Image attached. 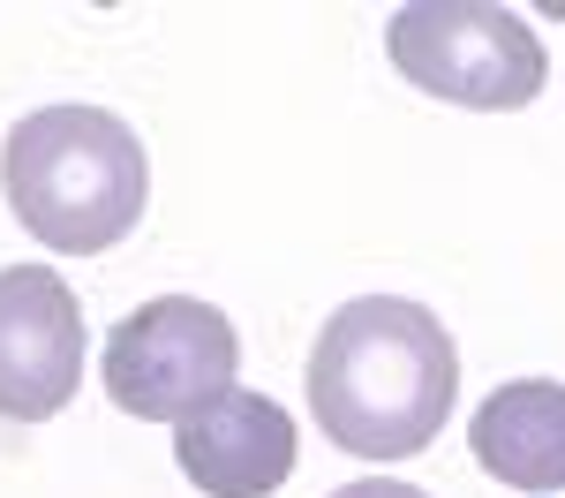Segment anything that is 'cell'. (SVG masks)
Wrapping results in <instances>:
<instances>
[{
    "mask_svg": "<svg viewBox=\"0 0 565 498\" xmlns=\"http://www.w3.org/2000/svg\"><path fill=\"white\" fill-rule=\"evenodd\" d=\"M332 498H430V491H415V484H392V476H370V484H340Z\"/></svg>",
    "mask_w": 565,
    "mask_h": 498,
    "instance_id": "ba28073f",
    "label": "cell"
},
{
    "mask_svg": "<svg viewBox=\"0 0 565 498\" xmlns=\"http://www.w3.org/2000/svg\"><path fill=\"white\" fill-rule=\"evenodd\" d=\"M0 189L8 212L45 250L98 257L121 234H136L151 197V159L136 129L106 106H39L0 144Z\"/></svg>",
    "mask_w": 565,
    "mask_h": 498,
    "instance_id": "7a4b0ae2",
    "label": "cell"
},
{
    "mask_svg": "<svg viewBox=\"0 0 565 498\" xmlns=\"http://www.w3.org/2000/svg\"><path fill=\"white\" fill-rule=\"evenodd\" d=\"M385 53L415 91L476 106V114H513L551 76L527 15L482 8V0H415V8H399L385 31Z\"/></svg>",
    "mask_w": 565,
    "mask_h": 498,
    "instance_id": "3957f363",
    "label": "cell"
},
{
    "mask_svg": "<svg viewBox=\"0 0 565 498\" xmlns=\"http://www.w3.org/2000/svg\"><path fill=\"white\" fill-rule=\"evenodd\" d=\"M468 453L505 491H565V385L558 378H513L476 407Z\"/></svg>",
    "mask_w": 565,
    "mask_h": 498,
    "instance_id": "52a82bcc",
    "label": "cell"
},
{
    "mask_svg": "<svg viewBox=\"0 0 565 498\" xmlns=\"http://www.w3.org/2000/svg\"><path fill=\"white\" fill-rule=\"evenodd\" d=\"M174 460L212 498H271L295 476V415L234 385L212 407H196L189 423H174Z\"/></svg>",
    "mask_w": 565,
    "mask_h": 498,
    "instance_id": "8992f818",
    "label": "cell"
},
{
    "mask_svg": "<svg viewBox=\"0 0 565 498\" xmlns=\"http://www.w3.org/2000/svg\"><path fill=\"white\" fill-rule=\"evenodd\" d=\"M234 362H242V332L226 325V310L196 295H159L114 325L106 393L136 423H189L196 407L234 393Z\"/></svg>",
    "mask_w": 565,
    "mask_h": 498,
    "instance_id": "277c9868",
    "label": "cell"
},
{
    "mask_svg": "<svg viewBox=\"0 0 565 498\" xmlns=\"http://www.w3.org/2000/svg\"><path fill=\"white\" fill-rule=\"evenodd\" d=\"M460 393V348L437 310L407 295H354L309 348V415L354 460H407L437 446Z\"/></svg>",
    "mask_w": 565,
    "mask_h": 498,
    "instance_id": "6da1fadb",
    "label": "cell"
},
{
    "mask_svg": "<svg viewBox=\"0 0 565 498\" xmlns=\"http://www.w3.org/2000/svg\"><path fill=\"white\" fill-rule=\"evenodd\" d=\"M84 378V303L61 272L8 265L0 272V415L45 423L76 401Z\"/></svg>",
    "mask_w": 565,
    "mask_h": 498,
    "instance_id": "5b68a950",
    "label": "cell"
}]
</instances>
